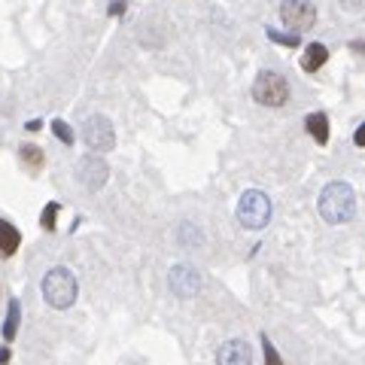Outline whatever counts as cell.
I'll return each mask as SVG.
<instances>
[{"label": "cell", "instance_id": "6da1fadb", "mask_svg": "<svg viewBox=\"0 0 365 365\" xmlns=\"http://www.w3.org/2000/svg\"><path fill=\"white\" fill-rule=\"evenodd\" d=\"M317 210L329 225H344L356 216V192L347 182H329L317 201Z\"/></svg>", "mask_w": 365, "mask_h": 365}, {"label": "cell", "instance_id": "7a4b0ae2", "mask_svg": "<svg viewBox=\"0 0 365 365\" xmlns=\"http://www.w3.org/2000/svg\"><path fill=\"white\" fill-rule=\"evenodd\" d=\"M76 277L67 268H52L49 274L43 277V299L49 302L55 311H67L73 302H76Z\"/></svg>", "mask_w": 365, "mask_h": 365}, {"label": "cell", "instance_id": "3957f363", "mask_svg": "<svg viewBox=\"0 0 365 365\" xmlns=\"http://www.w3.org/2000/svg\"><path fill=\"white\" fill-rule=\"evenodd\" d=\"M237 222L244 228H265L271 222V198L262 189H247L237 201Z\"/></svg>", "mask_w": 365, "mask_h": 365}, {"label": "cell", "instance_id": "277c9868", "mask_svg": "<svg viewBox=\"0 0 365 365\" xmlns=\"http://www.w3.org/2000/svg\"><path fill=\"white\" fill-rule=\"evenodd\" d=\"M253 98L262 107H283L289 101V83L277 71H262L253 83Z\"/></svg>", "mask_w": 365, "mask_h": 365}, {"label": "cell", "instance_id": "5b68a950", "mask_svg": "<svg viewBox=\"0 0 365 365\" xmlns=\"http://www.w3.org/2000/svg\"><path fill=\"white\" fill-rule=\"evenodd\" d=\"M280 19L289 28V34H302L311 31L317 25V6L311 0H283L280 4Z\"/></svg>", "mask_w": 365, "mask_h": 365}, {"label": "cell", "instance_id": "8992f818", "mask_svg": "<svg viewBox=\"0 0 365 365\" xmlns=\"http://www.w3.org/2000/svg\"><path fill=\"white\" fill-rule=\"evenodd\" d=\"M83 137H86V143L91 146V150H98V153H107V150L116 146V131H113L107 116H91L86 122Z\"/></svg>", "mask_w": 365, "mask_h": 365}, {"label": "cell", "instance_id": "52a82bcc", "mask_svg": "<svg viewBox=\"0 0 365 365\" xmlns=\"http://www.w3.org/2000/svg\"><path fill=\"white\" fill-rule=\"evenodd\" d=\"M216 362L220 365H253V347L241 338H232L216 350Z\"/></svg>", "mask_w": 365, "mask_h": 365}, {"label": "cell", "instance_id": "ba28073f", "mask_svg": "<svg viewBox=\"0 0 365 365\" xmlns=\"http://www.w3.org/2000/svg\"><path fill=\"white\" fill-rule=\"evenodd\" d=\"M107 174H110V168L98 155H86L79 162V180L86 182V189H101L107 182Z\"/></svg>", "mask_w": 365, "mask_h": 365}, {"label": "cell", "instance_id": "9c48e42d", "mask_svg": "<svg viewBox=\"0 0 365 365\" xmlns=\"http://www.w3.org/2000/svg\"><path fill=\"white\" fill-rule=\"evenodd\" d=\"M19 247H21V235H19V228H16L13 222L0 220V259L16 256V253H19Z\"/></svg>", "mask_w": 365, "mask_h": 365}, {"label": "cell", "instance_id": "30bf717a", "mask_svg": "<svg viewBox=\"0 0 365 365\" xmlns=\"http://www.w3.org/2000/svg\"><path fill=\"white\" fill-rule=\"evenodd\" d=\"M326 61H329V49H326L323 43H311L302 52V71H307V73H317Z\"/></svg>", "mask_w": 365, "mask_h": 365}, {"label": "cell", "instance_id": "8fae6325", "mask_svg": "<svg viewBox=\"0 0 365 365\" xmlns=\"http://www.w3.org/2000/svg\"><path fill=\"white\" fill-rule=\"evenodd\" d=\"M304 128H307V134H311L319 146L329 143V116H326V113H307V116H304Z\"/></svg>", "mask_w": 365, "mask_h": 365}, {"label": "cell", "instance_id": "7c38bea8", "mask_svg": "<svg viewBox=\"0 0 365 365\" xmlns=\"http://www.w3.org/2000/svg\"><path fill=\"white\" fill-rule=\"evenodd\" d=\"M19 158H21V165H25L31 174H40L43 165H46V153L40 150L37 143H21L19 146Z\"/></svg>", "mask_w": 365, "mask_h": 365}, {"label": "cell", "instance_id": "4fadbf2b", "mask_svg": "<svg viewBox=\"0 0 365 365\" xmlns=\"http://www.w3.org/2000/svg\"><path fill=\"white\" fill-rule=\"evenodd\" d=\"M170 287H174V292H180V295H192L198 289V277L189 268L180 265V268L170 271Z\"/></svg>", "mask_w": 365, "mask_h": 365}, {"label": "cell", "instance_id": "5bb4252c", "mask_svg": "<svg viewBox=\"0 0 365 365\" xmlns=\"http://www.w3.org/2000/svg\"><path fill=\"white\" fill-rule=\"evenodd\" d=\"M19 319H21V304H19V299H9L6 323H4V341H13L19 335Z\"/></svg>", "mask_w": 365, "mask_h": 365}, {"label": "cell", "instance_id": "9a60e30c", "mask_svg": "<svg viewBox=\"0 0 365 365\" xmlns=\"http://www.w3.org/2000/svg\"><path fill=\"white\" fill-rule=\"evenodd\" d=\"M265 37L271 43H277V46H289V49H299V46H302L299 34H280L277 28H265Z\"/></svg>", "mask_w": 365, "mask_h": 365}, {"label": "cell", "instance_id": "2e32d148", "mask_svg": "<svg viewBox=\"0 0 365 365\" xmlns=\"http://www.w3.org/2000/svg\"><path fill=\"white\" fill-rule=\"evenodd\" d=\"M58 210H61V204H58V201H52V204H46V207H43L40 225L46 228V232H55V220H58Z\"/></svg>", "mask_w": 365, "mask_h": 365}, {"label": "cell", "instance_id": "e0dca14e", "mask_svg": "<svg viewBox=\"0 0 365 365\" xmlns=\"http://www.w3.org/2000/svg\"><path fill=\"white\" fill-rule=\"evenodd\" d=\"M52 134L58 137L64 146H73V128H71V125H67L64 119H52Z\"/></svg>", "mask_w": 365, "mask_h": 365}, {"label": "cell", "instance_id": "ac0fdd59", "mask_svg": "<svg viewBox=\"0 0 365 365\" xmlns=\"http://www.w3.org/2000/svg\"><path fill=\"white\" fill-rule=\"evenodd\" d=\"M262 353H265V365H283L280 353L274 350V344L268 341V335H262Z\"/></svg>", "mask_w": 365, "mask_h": 365}, {"label": "cell", "instance_id": "d6986e66", "mask_svg": "<svg viewBox=\"0 0 365 365\" xmlns=\"http://www.w3.org/2000/svg\"><path fill=\"white\" fill-rule=\"evenodd\" d=\"M125 13V0H113V6H110V16H119Z\"/></svg>", "mask_w": 365, "mask_h": 365}, {"label": "cell", "instance_id": "ffe728a7", "mask_svg": "<svg viewBox=\"0 0 365 365\" xmlns=\"http://www.w3.org/2000/svg\"><path fill=\"white\" fill-rule=\"evenodd\" d=\"M353 143H356V146H362V143H365V128H362V125L356 128V134H353Z\"/></svg>", "mask_w": 365, "mask_h": 365}, {"label": "cell", "instance_id": "44dd1931", "mask_svg": "<svg viewBox=\"0 0 365 365\" xmlns=\"http://www.w3.org/2000/svg\"><path fill=\"white\" fill-rule=\"evenodd\" d=\"M25 128H28V131H40V128H43V122H40V119H31Z\"/></svg>", "mask_w": 365, "mask_h": 365}, {"label": "cell", "instance_id": "7402d4cb", "mask_svg": "<svg viewBox=\"0 0 365 365\" xmlns=\"http://www.w3.org/2000/svg\"><path fill=\"white\" fill-rule=\"evenodd\" d=\"M0 365H9V347H0Z\"/></svg>", "mask_w": 365, "mask_h": 365}]
</instances>
